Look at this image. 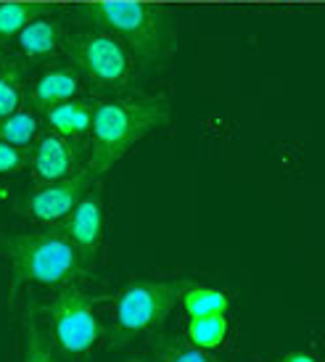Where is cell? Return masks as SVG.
<instances>
[{"label":"cell","instance_id":"3","mask_svg":"<svg viewBox=\"0 0 325 362\" xmlns=\"http://www.w3.org/2000/svg\"><path fill=\"white\" fill-rule=\"evenodd\" d=\"M11 264V293L24 286H66L85 267L80 254L59 230L11 233L0 238Z\"/></svg>","mask_w":325,"mask_h":362},{"label":"cell","instance_id":"17","mask_svg":"<svg viewBox=\"0 0 325 362\" xmlns=\"http://www.w3.org/2000/svg\"><path fill=\"white\" fill-rule=\"evenodd\" d=\"M228 315H206V317H191L188 322V341L196 349H214L228 339Z\"/></svg>","mask_w":325,"mask_h":362},{"label":"cell","instance_id":"1","mask_svg":"<svg viewBox=\"0 0 325 362\" xmlns=\"http://www.w3.org/2000/svg\"><path fill=\"white\" fill-rule=\"evenodd\" d=\"M170 122V103L164 95H138V98H112L95 103L93 111V153L90 167L95 175L109 172L148 132Z\"/></svg>","mask_w":325,"mask_h":362},{"label":"cell","instance_id":"8","mask_svg":"<svg viewBox=\"0 0 325 362\" xmlns=\"http://www.w3.org/2000/svg\"><path fill=\"white\" fill-rule=\"evenodd\" d=\"M56 230L77 249L82 267L88 270L90 262L95 259V252H98L103 238V202L98 185H93L90 191L77 202V206L64 220H59Z\"/></svg>","mask_w":325,"mask_h":362},{"label":"cell","instance_id":"4","mask_svg":"<svg viewBox=\"0 0 325 362\" xmlns=\"http://www.w3.org/2000/svg\"><path fill=\"white\" fill-rule=\"evenodd\" d=\"M188 281H135L119 291L114 307L112 346L127 344L143 333L162 328Z\"/></svg>","mask_w":325,"mask_h":362},{"label":"cell","instance_id":"2","mask_svg":"<svg viewBox=\"0 0 325 362\" xmlns=\"http://www.w3.org/2000/svg\"><path fill=\"white\" fill-rule=\"evenodd\" d=\"M80 16L95 30L119 37L127 51H135L143 61H162L175 40V19L164 8L138 0H98L85 3Z\"/></svg>","mask_w":325,"mask_h":362},{"label":"cell","instance_id":"18","mask_svg":"<svg viewBox=\"0 0 325 362\" xmlns=\"http://www.w3.org/2000/svg\"><path fill=\"white\" fill-rule=\"evenodd\" d=\"M37 130H40L37 117L27 109L13 111V114L0 119V141L11 143V146H19V148L32 146L35 138H37Z\"/></svg>","mask_w":325,"mask_h":362},{"label":"cell","instance_id":"14","mask_svg":"<svg viewBox=\"0 0 325 362\" xmlns=\"http://www.w3.org/2000/svg\"><path fill=\"white\" fill-rule=\"evenodd\" d=\"M180 304L188 317H206V315H228L230 299L225 291L212 286H185Z\"/></svg>","mask_w":325,"mask_h":362},{"label":"cell","instance_id":"15","mask_svg":"<svg viewBox=\"0 0 325 362\" xmlns=\"http://www.w3.org/2000/svg\"><path fill=\"white\" fill-rule=\"evenodd\" d=\"M24 77L16 59H0V119L21 109Z\"/></svg>","mask_w":325,"mask_h":362},{"label":"cell","instance_id":"6","mask_svg":"<svg viewBox=\"0 0 325 362\" xmlns=\"http://www.w3.org/2000/svg\"><path fill=\"white\" fill-rule=\"evenodd\" d=\"M48 331L66 354L90 352L101 336V322L93 310L90 296L66 283L48 307Z\"/></svg>","mask_w":325,"mask_h":362},{"label":"cell","instance_id":"10","mask_svg":"<svg viewBox=\"0 0 325 362\" xmlns=\"http://www.w3.org/2000/svg\"><path fill=\"white\" fill-rule=\"evenodd\" d=\"M82 88V77L71 66H56V69L42 71L32 85V103L37 109H51L56 103H64L69 98H77Z\"/></svg>","mask_w":325,"mask_h":362},{"label":"cell","instance_id":"12","mask_svg":"<svg viewBox=\"0 0 325 362\" xmlns=\"http://www.w3.org/2000/svg\"><path fill=\"white\" fill-rule=\"evenodd\" d=\"M93 111H95V103L88 98H69V101L45 109V122L51 132H59L69 141H80L82 135L90 132Z\"/></svg>","mask_w":325,"mask_h":362},{"label":"cell","instance_id":"21","mask_svg":"<svg viewBox=\"0 0 325 362\" xmlns=\"http://www.w3.org/2000/svg\"><path fill=\"white\" fill-rule=\"evenodd\" d=\"M280 362H317V360L307 352H288Z\"/></svg>","mask_w":325,"mask_h":362},{"label":"cell","instance_id":"11","mask_svg":"<svg viewBox=\"0 0 325 362\" xmlns=\"http://www.w3.org/2000/svg\"><path fill=\"white\" fill-rule=\"evenodd\" d=\"M16 42H19L21 56L32 61H45L61 48V27L51 13H42L16 35Z\"/></svg>","mask_w":325,"mask_h":362},{"label":"cell","instance_id":"5","mask_svg":"<svg viewBox=\"0 0 325 362\" xmlns=\"http://www.w3.org/2000/svg\"><path fill=\"white\" fill-rule=\"evenodd\" d=\"M69 66L98 88H119L130 80L132 56L119 37L103 30H80L66 40Z\"/></svg>","mask_w":325,"mask_h":362},{"label":"cell","instance_id":"20","mask_svg":"<svg viewBox=\"0 0 325 362\" xmlns=\"http://www.w3.org/2000/svg\"><path fill=\"white\" fill-rule=\"evenodd\" d=\"M162 362H217L214 357L206 354V349H196V346H170L162 354Z\"/></svg>","mask_w":325,"mask_h":362},{"label":"cell","instance_id":"16","mask_svg":"<svg viewBox=\"0 0 325 362\" xmlns=\"http://www.w3.org/2000/svg\"><path fill=\"white\" fill-rule=\"evenodd\" d=\"M42 13H51V6L45 3H3L0 6V40L16 37L32 19Z\"/></svg>","mask_w":325,"mask_h":362},{"label":"cell","instance_id":"13","mask_svg":"<svg viewBox=\"0 0 325 362\" xmlns=\"http://www.w3.org/2000/svg\"><path fill=\"white\" fill-rule=\"evenodd\" d=\"M21 362H59L56 341L51 331L37 317L35 307L24 312V328H21Z\"/></svg>","mask_w":325,"mask_h":362},{"label":"cell","instance_id":"9","mask_svg":"<svg viewBox=\"0 0 325 362\" xmlns=\"http://www.w3.org/2000/svg\"><path fill=\"white\" fill-rule=\"evenodd\" d=\"M77 164H80V148L59 132L42 135L32 151V172L40 182L64 180L77 172Z\"/></svg>","mask_w":325,"mask_h":362},{"label":"cell","instance_id":"19","mask_svg":"<svg viewBox=\"0 0 325 362\" xmlns=\"http://www.w3.org/2000/svg\"><path fill=\"white\" fill-rule=\"evenodd\" d=\"M27 167V151L0 141V175H16Z\"/></svg>","mask_w":325,"mask_h":362},{"label":"cell","instance_id":"7","mask_svg":"<svg viewBox=\"0 0 325 362\" xmlns=\"http://www.w3.org/2000/svg\"><path fill=\"white\" fill-rule=\"evenodd\" d=\"M95 180L98 175L90 167H85L64 180L45 182L42 188H35L21 199V211L37 222H59L77 206V202L95 185Z\"/></svg>","mask_w":325,"mask_h":362}]
</instances>
